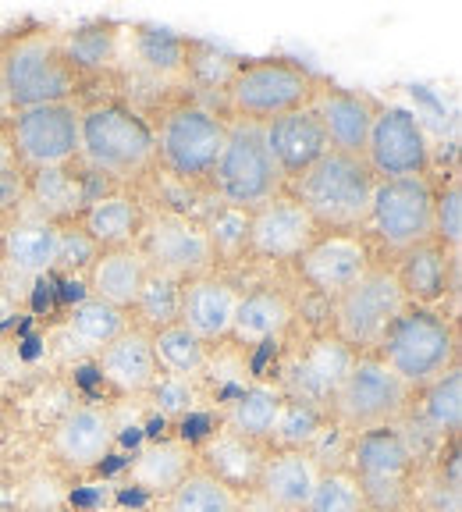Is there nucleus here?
I'll return each mask as SVG.
<instances>
[{"mask_svg": "<svg viewBox=\"0 0 462 512\" xmlns=\"http://www.w3.org/2000/svg\"><path fill=\"white\" fill-rule=\"evenodd\" d=\"M79 228L96 242L100 249H121L136 246L143 214L139 203L128 192H100L93 203L79 214Z\"/></svg>", "mask_w": 462, "mask_h": 512, "instance_id": "33", "label": "nucleus"}, {"mask_svg": "<svg viewBox=\"0 0 462 512\" xmlns=\"http://www.w3.org/2000/svg\"><path fill=\"white\" fill-rule=\"evenodd\" d=\"M125 328H128L125 310H114V306L86 296L82 303H75L68 310V317L61 324V338L79 356H96V352L104 349V345H111Z\"/></svg>", "mask_w": 462, "mask_h": 512, "instance_id": "34", "label": "nucleus"}, {"mask_svg": "<svg viewBox=\"0 0 462 512\" xmlns=\"http://www.w3.org/2000/svg\"><path fill=\"white\" fill-rule=\"evenodd\" d=\"M271 448L256 445L249 438L231 434L228 427L207 434V438L196 445V463H203L200 470L214 473L217 480H224L231 491H249L260 477V466L267 459Z\"/></svg>", "mask_w": 462, "mask_h": 512, "instance_id": "28", "label": "nucleus"}, {"mask_svg": "<svg viewBox=\"0 0 462 512\" xmlns=\"http://www.w3.org/2000/svg\"><path fill=\"white\" fill-rule=\"evenodd\" d=\"M11 310H15V303H11V299L4 296V292H0V320L11 317Z\"/></svg>", "mask_w": 462, "mask_h": 512, "instance_id": "50", "label": "nucleus"}, {"mask_svg": "<svg viewBox=\"0 0 462 512\" xmlns=\"http://www.w3.org/2000/svg\"><path fill=\"white\" fill-rule=\"evenodd\" d=\"M374 189L377 175L367 168V160L327 150L313 168L295 178L292 196L303 203L317 228H331V235H349L352 228L367 224Z\"/></svg>", "mask_w": 462, "mask_h": 512, "instance_id": "2", "label": "nucleus"}, {"mask_svg": "<svg viewBox=\"0 0 462 512\" xmlns=\"http://www.w3.org/2000/svg\"><path fill=\"white\" fill-rule=\"evenodd\" d=\"M146 399H150V406L157 409L160 416H185L196 406V384L160 374L150 392H146Z\"/></svg>", "mask_w": 462, "mask_h": 512, "instance_id": "45", "label": "nucleus"}, {"mask_svg": "<svg viewBox=\"0 0 462 512\" xmlns=\"http://www.w3.org/2000/svg\"><path fill=\"white\" fill-rule=\"evenodd\" d=\"M434 242L459 256L462 246V185L459 178L434 192Z\"/></svg>", "mask_w": 462, "mask_h": 512, "instance_id": "44", "label": "nucleus"}, {"mask_svg": "<svg viewBox=\"0 0 462 512\" xmlns=\"http://www.w3.org/2000/svg\"><path fill=\"white\" fill-rule=\"evenodd\" d=\"M25 185H29V171L22 164L0 171V210H15L18 203H25Z\"/></svg>", "mask_w": 462, "mask_h": 512, "instance_id": "47", "label": "nucleus"}, {"mask_svg": "<svg viewBox=\"0 0 462 512\" xmlns=\"http://www.w3.org/2000/svg\"><path fill=\"white\" fill-rule=\"evenodd\" d=\"M61 43L82 75L107 72V68L118 64V54H121V25H114V22L79 25V29H72V32H61Z\"/></svg>", "mask_w": 462, "mask_h": 512, "instance_id": "36", "label": "nucleus"}, {"mask_svg": "<svg viewBox=\"0 0 462 512\" xmlns=\"http://www.w3.org/2000/svg\"><path fill=\"white\" fill-rule=\"evenodd\" d=\"M367 224H374V232L388 249H406L423 246L434 239V189L427 178H391V182H377L374 203H370Z\"/></svg>", "mask_w": 462, "mask_h": 512, "instance_id": "14", "label": "nucleus"}, {"mask_svg": "<svg viewBox=\"0 0 462 512\" xmlns=\"http://www.w3.org/2000/svg\"><path fill=\"white\" fill-rule=\"evenodd\" d=\"M292 317L295 310L285 292H278V288H253V292L239 296V310H235V324H231V342L242 345V349L267 345L285 335Z\"/></svg>", "mask_w": 462, "mask_h": 512, "instance_id": "32", "label": "nucleus"}, {"mask_svg": "<svg viewBox=\"0 0 462 512\" xmlns=\"http://www.w3.org/2000/svg\"><path fill=\"white\" fill-rule=\"evenodd\" d=\"M114 441H118V427L111 409L96 402H75L72 409H64V416L50 431V452L64 470L86 473L111 459Z\"/></svg>", "mask_w": 462, "mask_h": 512, "instance_id": "16", "label": "nucleus"}, {"mask_svg": "<svg viewBox=\"0 0 462 512\" xmlns=\"http://www.w3.org/2000/svg\"><path fill=\"white\" fill-rule=\"evenodd\" d=\"M320 473L324 470L317 466V459L310 452H303V448H274L263 459L253 488L267 502L278 505L281 512H303L313 488H317Z\"/></svg>", "mask_w": 462, "mask_h": 512, "instance_id": "26", "label": "nucleus"}, {"mask_svg": "<svg viewBox=\"0 0 462 512\" xmlns=\"http://www.w3.org/2000/svg\"><path fill=\"white\" fill-rule=\"evenodd\" d=\"M93 200L96 196L89 192V175L75 171L72 164L29 171V185H25V203H32L29 217L61 224V221L79 217Z\"/></svg>", "mask_w": 462, "mask_h": 512, "instance_id": "27", "label": "nucleus"}, {"mask_svg": "<svg viewBox=\"0 0 462 512\" xmlns=\"http://www.w3.org/2000/svg\"><path fill=\"white\" fill-rule=\"evenodd\" d=\"M310 111L317 114L331 150L349 153V157H363L370 128H374V118H377V104L370 96L356 93V89L320 82L310 100Z\"/></svg>", "mask_w": 462, "mask_h": 512, "instance_id": "19", "label": "nucleus"}, {"mask_svg": "<svg viewBox=\"0 0 462 512\" xmlns=\"http://www.w3.org/2000/svg\"><path fill=\"white\" fill-rule=\"evenodd\" d=\"M239 512H281V509L274 502H267L256 488H249L239 491Z\"/></svg>", "mask_w": 462, "mask_h": 512, "instance_id": "48", "label": "nucleus"}, {"mask_svg": "<svg viewBox=\"0 0 462 512\" xmlns=\"http://www.w3.org/2000/svg\"><path fill=\"white\" fill-rule=\"evenodd\" d=\"M100 253H104V249L96 246V242L89 239L82 228H64L54 267H57V271H64V274H79V271L89 274V267L96 264V256H100Z\"/></svg>", "mask_w": 462, "mask_h": 512, "instance_id": "46", "label": "nucleus"}, {"mask_svg": "<svg viewBox=\"0 0 462 512\" xmlns=\"http://www.w3.org/2000/svg\"><path fill=\"white\" fill-rule=\"evenodd\" d=\"M217 185V196L228 207L256 210L271 196H278L285 178H281L278 164H274L271 150H267V136L263 125L256 121H228V139L217 157V168L210 175Z\"/></svg>", "mask_w": 462, "mask_h": 512, "instance_id": "6", "label": "nucleus"}, {"mask_svg": "<svg viewBox=\"0 0 462 512\" xmlns=\"http://www.w3.org/2000/svg\"><path fill=\"white\" fill-rule=\"evenodd\" d=\"M79 160H86V168L96 175L136 178L157 160V139H153L150 121L121 100H100L93 107H82Z\"/></svg>", "mask_w": 462, "mask_h": 512, "instance_id": "3", "label": "nucleus"}, {"mask_svg": "<svg viewBox=\"0 0 462 512\" xmlns=\"http://www.w3.org/2000/svg\"><path fill=\"white\" fill-rule=\"evenodd\" d=\"M409 395L413 392L377 356H356L327 416L349 434L374 431V427H395V420L406 413Z\"/></svg>", "mask_w": 462, "mask_h": 512, "instance_id": "9", "label": "nucleus"}, {"mask_svg": "<svg viewBox=\"0 0 462 512\" xmlns=\"http://www.w3.org/2000/svg\"><path fill=\"white\" fill-rule=\"evenodd\" d=\"M377 352V360L413 392L459 367V331L455 320L441 317L438 310L406 306V313L381 338Z\"/></svg>", "mask_w": 462, "mask_h": 512, "instance_id": "4", "label": "nucleus"}, {"mask_svg": "<svg viewBox=\"0 0 462 512\" xmlns=\"http://www.w3.org/2000/svg\"><path fill=\"white\" fill-rule=\"evenodd\" d=\"M406 296L391 267H370L335 299V335L349 349H377L388 328L406 313Z\"/></svg>", "mask_w": 462, "mask_h": 512, "instance_id": "10", "label": "nucleus"}, {"mask_svg": "<svg viewBox=\"0 0 462 512\" xmlns=\"http://www.w3.org/2000/svg\"><path fill=\"white\" fill-rule=\"evenodd\" d=\"M61 224L40 221V217H22L4 232L0 242V264L11 267L22 278L36 281L54 271L57 249H61Z\"/></svg>", "mask_w": 462, "mask_h": 512, "instance_id": "30", "label": "nucleus"}, {"mask_svg": "<svg viewBox=\"0 0 462 512\" xmlns=\"http://www.w3.org/2000/svg\"><path fill=\"white\" fill-rule=\"evenodd\" d=\"M203 228H207V239H210V246H214L217 260H235L239 253H246V246H249V210L217 203V210L203 221Z\"/></svg>", "mask_w": 462, "mask_h": 512, "instance_id": "41", "label": "nucleus"}, {"mask_svg": "<svg viewBox=\"0 0 462 512\" xmlns=\"http://www.w3.org/2000/svg\"><path fill=\"white\" fill-rule=\"evenodd\" d=\"M303 512H367V498H363V488L352 477V470L338 466V470L320 473Z\"/></svg>", "mask_w": 462, "mask_h": 512, "instance_id": "40", "label": "nucleus"}, {"mask_svg": "<svg viewBox=\"0 0 462 512\" xmlns=\"http://www.w3.org/2000/svg\"><path fill=\"white\" fill-rule=\"evenodd\" d=\"M18 157H15V146H11V136H8V125H0V171L15 168Z\"/></svg>", "mask_w": 462, "mask_h": 512, "instance_id": "49", "label": "nucleus"}, {"mask_svg": "<svg viewBox=\"0 0 462 512\" xmlns=\"http://www.w3.org/2000/svg\"><path fill=\"white\" fill-rule=\"evenodd\" d=\"M352 363H356V349H349L338 335H317L288 356L278 388L288 402L327 413L342 381L349 377Z\"/></svg>", "mask_w": 462, "mask_h": 512, "instance_id": "12", "label": "nucleus"}, {"mask_svg": "<svg viewBox=\"0 0 462 512\" xmlns=\"http://www.w3.org/2000/svg\"><path fill=\"white\" fill-rule=\"evenodd\" d=\"M345 470L359 480L367 509L374 512H402L409 502L416 459L409 452L399 427H374V431L352 434Z\"/></svg>", "mask_w": 462, "mask_h": 512, "instance_id": "8", "label": "nucleus"}, {"mask_svg": "<svg viewBox=\"0 0 462 512\" xmlns=\"http://www.w3.org/2000/svg\"><path fill=\"white\" fill-rule=\"evenodd\" d=\"M79 128L82 107L75 100L68 104L22 107L8 121V136L15 146V157L25 171L64 168L79 160Z\"/></svg>", "mask_w": 462, "mask_h": 512, "instance_id": "11", "label": "nucleus"}, {"mask_svg": "<svg viewBox=\"0 0 462 512\" xmlns=\"http://www.w3.org/2000/svg\"><path fill=\"white\" fill-rule=\"evenodd\" d=\"M263 136H267V150H271L281 178H299L306 168H313L331 150L324 128H320L317 114L310 107H299V111L267 121Z\"/></svg>", "mask_w": 462, "mask_h": 512, "instance_id": "24", "label": "nucleus"}, {"mask_svg": "<svg viewBox=\"0 0 462 512\" xmlns=\"http://www.w3.org/2000/svg\"><path fill=\"white\" fill-rule=\"evenodd\" d=\"M239 288L214 274L182 281V299H178V320L189 335H196L203 345H217L231 338L235 310H239Z\"/></svg>", "mask_w": 462, "mask_h": 512, "instance_id": "18", "label": "nucleus"}, {"mask_svg": "<svg viewBox=\"0 0 462 512\" xmlns=\"http://www.w3.org/2000/svg\"><path fill=\"white\" fill-rule=\"evenodd\" d=\"M96 370L121 395H146L153 381L160 377L157 356H153L150 331L143 328H125L111 345L96 352Z\"/></svg>", "mask_w": 462, "mask_h": 512, "instance_id": "25", "label": "nucleus"}, {"mask_svg": "<svg viewBox=\"0 0 462 512\" xmlns=\"http://www.w3.org/2000/svg\"><path fill=\"white\" fill-rule=\"evenodd\" d=\"M320 79L292 57H256L235 64V72L224 82L228 107L239 121H267L310 107Z\"/></svg>", "mask_w": 462, "mask_h": 512, "instance_id": "5", "label": "nucleus"}, {"mask_svg": "<svg viewBox=\"0 0 462 512\" xmlns=\"http://www.w3.org/2000/svg\"><path fill=\"white\" fill-rule=\"evenodd\" d=\"M8 111V93H4V75H0V118Z\"/></svg>", "mask_w": 462, "mask_h": 512, "instance_id": "51", "label": "nucleus"}, {"mask_svg": "<svg viewBox=\"0 0 462 512\" xmlns=\"http://www.w3.org/2000/svg\"><path fill=\"white\" fill-rule=\"evenodd\" d=\"M370 249L359 235H324L317 239L303 256H299V271L306 285L317 288L320 296L335 303L345 288L356 285L370 271Z\"/></svg>", "mask_w": 462, "mask_h": 512, "instance_id": "20", "label": "nucleus"}, {"mask_svg": "<svg viewBox=\"0 0 462 512\" xmlns=\"http://www.w3.org/2000/svg\"><path fill=\"white\" fill-rule=\"evenodd\" d=\"M160 512H239V491H231L224 480L214 473L196 470L171 491L168 498H160Z\"/></svg>", "mask_w": 462, "mask_h": 512, "instance_id": "37", "label": "nucleus"}, {"mask_svg": "<svg viewBox=\"0 0 462 512\" xmlns=\"http://www.w3.org/2000/svg\"><path fill=\"white\" fill-rule=\"evenodd\" d=\"M367 512H374V509H367Z\"/></svg>", "mask_w": 462, "mask_h": 512, "instance_id": "53", "label": "nucleus"}, {"mask_svg": "<svg viewBox=\"0 0 462 512\" xmlns=\"http://www.w3.org/2000/svg\"><path fill=\"white\" fill-rule=\"evenodd\" d=\"M285 402H288L285 392H281L274 381H253V384H246L239 395H231V399L224 402L221 427H228V431L239 434V438L256 441V445H271Z\"/></svg>", "mask_w": 462, "mask_h": 512, "instance_id": "31", "label": "nucleus"}, {"mask_svg": "<svg viewBox=\"0 0 462 512\" xmlns=\"http://www.w3.org/2000/svg\"><path fill=\"white\" fill-rule=\"evenodd\" d=\"M363 160H367V168L377 175V182L427 178L431 146H427V132L416 121V114L406 111V107H377Z\"/></svg>", "mask_w": 462, "mask_h": 512, "instance_id": "15", "label": "nucleus"}, {"mask_svg": "<svg viewBox=\"0 0 462 512\" xmlns=\"http://www.w3.org/2000/svg\"><path fill=\"white\" fill-rule=\"evenodd\" d=\"M146 274H150V264H146V256L139 253V246L104 249L86 274L89 299H100V303L128 313L136 306Z\"/></svg>", "mask_w": 462, "mask_h": 512, "instance_id": "29", "label": "nucleus"}, {"mask_svg": "<svg viewBox=\"0 0 462 512\" xmlns=\"http://www.w3.org/2000/svg\"><path fill=\"white\" fill-rule=\"evenodd\" d=\"M402 285V296L409 306H420V310H431L438 306L448 292H455L459 285V256L448 253L438 242H423L402 253V264L395 271Z\"/></svg>", "mask_w": 462, "mask_h": 512, "instance_id": "22", "label": "nucleus"}, {"mask_svg": "<svg viewBox=\"0 0 462 512\" xmlns=\"http://www.w3.org/2000/svg\"><path fill=\"white\" fill-rule=\"evenodd\" d=\"M192 57L196 43H185L171 32L157 29H121V54L118 64H128L132 72L157 86H175L192 79Z\"/></svg>", "mask_w": 462, "mask_h": 512, "instance_id": "21", "label": "nucleus"}, {"mask_svg": "<svg viewBox=\"0 0 462 512\" xmlns=\"http://www.w3.org/2000/svg\"><path fill=\"white\" fill-rule=\"evenodd\" d=\"M139 253L146 256L153 271L171 274L178 281L210 274V267L217 264L203 221L171 214V210H160L139 228Z\"/></svg>", "mask_w": 462, "mask_h": 512, "instance_id": "13", "label": "nucleus"}, {"mask_svg": "<svg viewBox=\"0 0 462 512\" xmlns=\"http://www.w3.org/2000/svg\"><path fill=\"white\" fill-rule=\"evenodd\" d=\"M178 299H182V281L171 278V274H160L150 267L143 288H139V299L132 310L143 320V331H160L178 320Z\"/></svg>", "mask_w": 462, "mask_h": 512, "instance_id": "39", "label": "nucleus"}, {"mask_svg": "<svg viewBox=\"0 0 462 512\" xmlns=\"http://www.w3.org/2000/svg\"><path fill=\"white\" fill-rule=\"evenodd\" d=\"M196 466H200L196 463V445L182 438H157L146 441L136 456L128 459L125 480L128 488L143 491V495L168 498Z\"/></svg>", "mask_w": 462, "mask_h": 512, "instance_id": "23", "label": "nucleus"}, {"mask_svg": "<svg viewBox=\"0 0 462 512\" xmlns=\"http://www.w3.org/2000/svg\"><path fill=\"white\" fill-rule=\"evenodd\" d=\"M200 381H207L210 388H217V392H231L239 395L246 384H253V370H249V360H246V349L235 342L221 345L217 342V349H210L207 356V367H203V377Z\"/></svg>", "mask_w": 462, "mask_h": 512, "instance_id": "42", "label": "nucleus"}, {"mask_svg": "<svg viewBox=\"0 0 462 512\" xmlns=\"http://www.w3.org/2000/svg\"><path fill=\"white\" fill-rule=\"evenodd\" d=\"M420 424L434 434V438H455L462 427V374L452 367L441 374L438 381L423 384L420 399Z\"/></svg>", "mask_w": 462, "mask_h": 512, "instance_id": "38", "label": "nucleus"}, {"mask_svg": "<svg viewBox=\"0 0 462 512\" xmlns=\"http://www.w3.org/2000/svg\"><path fill=\"white\" fill-rule=\"evenodd\" d=\"M4 392H8V377H4V370H0V402H4Z\"/></svg>", "mask_w": 462, "mask_h": 512, "instance_id": "52", "label": "nucleus"}, {"mask_svg": "<svg viewBox=\"0 0 462 512\" xmlns=\"http://www.w3.org/2000/svg\"><path fill=\"white\" fill-rule=\"evenodd\" d=\"M327 424V413H317L310 406H299V402H285L281 409V420H278V431H274V445L278 448H310L313 438L324 431Z\"/></svg>", "mask_w": 462, "mask_h": 512, "instance_id": "43", "label": "nucleus"}, {"mask_svg": "<svg viewBox=\"0 0 462 512\" xmlns=\"http://www.w3.org/2000/svg\"><path fill=\"white\" fill-rule=\"evenodd\" d=\"M0 75L8 107L68 104L82 86V72L68 57L57 29H29L0 40Z\"/></svg>", "mask_w": 462, "mask_h": 512, "instance_id": "1", "label": "nucleus"}, {"mask_svg": "<svg viewBox=\"0 0 462 512\" xmlns=\"http://www.w3.org/2000/svg\"><path fill=\"white\" fill-rule=\"evenodd\" d=\"M153 139L168 175H175L178 182H203L217 168V157L228 139V121L210 107L185 100L164 111Z\"/></svg>", "mask_w": 462, "mask_h": 512, "instance_id": "7", "label": "nucleus"}, {"mask_svg": "<svg viewBox=\"0 0 462 512\" xmlns=\"http://www.w3.org/2000/svg\"><path fill=\"white\" fill-rule=\"evenodd\" d=\"M150 342H153V356H157L160 374L200 384L203 367H207V356H210V345H203L196 335H189L182 324H168V328L153 331Z\"/></svg>", "mask_w": 462, "mask_h": 512, "instance_id": "35", "label": "nucleus"}, {"mask_svg": "<svg viewBox=\"0 0 462 512\" xmlns=\"http://www.w3.org/2000/svg\"><path fill=\"white\" fill-rule=\"evenodd\" d=\"M320 228L306 207L292 192L281 189L267 203L249 210V246L263 260H299L313 242L320 239Z\"/></svg>", "mask_w": 462, "mask_h": 512, "instance_id": "17", "label": "nucleus"}]
</instances>
